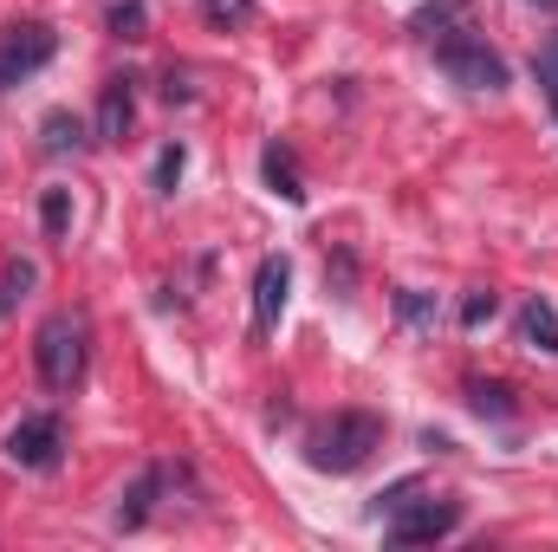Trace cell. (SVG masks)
Here are the masks:
<instances>
[{
  "label": "cell",
  "instance_id": "obj_1",
  "mask_svg": "<svg viewBox=\"0 0 558 552\" xmlns=\"http://www.w3.org/2000/svg\"><path fill=\"white\" fill-rule=\"evenodd\" d=\"M33 364H39L46 391H72L85 377V364H92V319L85 312H52L33 332Z\"/></svg>",
  "mask_w": 558,
  "mask_h": 552
},
{
  "label": "cell",
  "instance_id": "obj_2",
  "mask_svg": "<svg viewBox=\"0 0 558 552\" xmlns=\"http://www.w3.org/2000/svg\"><path fill=\"white\" fill-rule=\"evenodd\" d=\"M377 448H384V422L371 410H344L312 435V468L318 475H357Z\"/></svg>",
  "mask_w": 558,
  "mask_h": 552
},
{
  "label": "cell",
  "instance_id": "obj_3",
  "mask_svg": "<svg viewBox=\"0 0 558 552\" xmlns=\"http://www.w3.org/2000/svg\"><path fill=\"white\" fill-rule=\"evenodd\" d=\"M428 52H435V65H441L461 92H507V59L487 46V33H481V26L448 33V39H435Z\"/></svg>",
  "mask_w": 558,
  "mask_h": 552
},
{
  "label": "cell",
  "instance_id": "obj_4",
  "mask_svg": "<svg viewBox=\"0 0 558 552\" xmlns=\"http://www.w3.org/2000/svg\"><path fill=\"white\" fill-rule=\"evenodd\" d=\"M416 494H403V501L384 514V540H390V547H435V540H448V533L461 527V501H448V494L416 501Z\"/></svg>",
  "mask_w": 558,
  "mask_h": 552
},
{
  "label": "cell",
  "instance_id": "obj_5",
  "mask_svg": "<svg viewBox=\"0 0 558 552\" xmlns=\"http://www.w3.org/2000/svg\"><path fill=\"white\" fill-rule=\"evenodd\" d=\"M7 461L26 468V475H52V468L65 461V422H59L52 410L20 416V422L7 429Z\"/></svg>",
  "mask_w": 558,
  "mask_h": 552
},
{
  "label": "cell",
  "instance_id": "obj_6",
  "mask_svg": "<svg viewBox=\"0 0 558 552\" xmlns=\"http://www.w3.org/2000/svg\"><path fill=\"white\" fill-rule=\"evenodd\" d=\"M59 52V33L46 20H20V26H0V92H13L20 79L46 72Z\"/></svg>",
  "mask_w": 558,
  "mask_h": 552
},
{
  "label": "cell",
  "instance_id": "obj_7",
  "mask_svg": "<svg viewBox=\"0 0 558 552\" xmlns=\"http://www.w3.org/2000/svg\"><path fill=\"white\" fill-rule=\"evenodd\" d=\"M292 299V261L286 254H267L254 267V338H274L279 332V312Z\"/></svg>",
  "mask_w": 558,
  "mask_h": 552
},
{
  "label": "cell",
  "instance_id": "obj_8",
  "mask_svg": "<svg viewBox=\"0 0 558 552\" xmlns=\"http://www.w3.org/2000/svg\"><path fill=\"white\" fill-rule=\"evenodd\" d=\"M131 124H137V79L118 72V79H105V92H98V143H124Z\"/></svg>",
  "mask_w": 558,
  "mask_h": 552
},
{
  "label": "cell",
  "instance_id": "obj_9",
  "mask_svg": "<svg viewBox=\"0 0 558 552\" xmlns=\"http://www.w3.org/2000/svg\"><path fill=\"white\" fill-rule=\"evenodd\" d=\"M474 26V7L468 0H428L410 13V33H416L422 46H435V39H448V33H468Z\"/></svg>",
  "mask_w": 558,
  "mask_h": 552
},
{
  "label": "cell",
  "instance_id": "obj_10",
  "mask_svg": "<svg viewBox=\"0 0 558 552\" xmlns=\"http://www.w3.org/2000/svg\"><path fill=\"white\" fill-rule=\"evenodd\" d=\"M162 481H169L162 468H143L137 481L124 488V501H118V514H111V520H118V533H137L143 520L156 514V494H162Z\"/></svg>",
  "mask_w": 558,
  "mask_h": 552
},
{
  "label": "cell",
  "instance_id": "obj_11",
  "mask_svg": "<svg viewBox=\"0 0 558 552\" xmlns=\"http://www.w3.org/2000/svg\"><path fill=\"white\" fill-rule=\"evenodd\" d=\"M260 176H267V189H274L279 202H305V176H299L292 143H267L260 149Z\"/></svg>",
  "mask_w": 558,
  "mask_h": 552
},
{
  "label": "cell",
  "instance_id": "obj_12",
  "mask_svg": "<svg viewBox=\"0 0 558 552\" xmlns=\"http://www.w3.org/2000/svg\"><path fill=\"white\" fill-rule=\"evenodd\" d=\"M520 338H526L533 351L558 358V305L553 299H526V305H520Z\"/></svg>",
  "mask_w": 558,
  "mask_h": 552
},
{
  "label": "cell",
  "instance_id": "obj_13",
  "mask_svg": "<svg viewBox=\"0 0 558 552\" xmlns=\"http://www.w3.org/2000/svg\"><path fill=\"white\" fill-rule=\"evenodd\" d=\"M39 131H46V137H39V149H46V156H72V149H85V124H78L72 111H52Z\"/></svg>",
  "mask_w": 558,
  "mask_h": 552
},
{
  "label": "cell",
  "instance_id": "obj_14",
  "mask_svg": "<svg viewBox=\"0 0 558 552\" xmlns=\"http://www.w3.org/2000/svg\"><path fill=\"white\" fill-rule=\"evenodd\" d=\"M468 410H474V416H494V422H507L520 404H513V391H507V384H481V377H474V384H468Z\"/></svg>",
  "mask_w": 558,
  "mask_h": 552
},
{
  "label": "cell",
  "instance_id": "obj_15",
  "mask_svg": "<svg viewBox=\"0 0 558 552\" xmlns=\"http://www.w3.org/2000/svg\"><path fill=\"white\" fill-rule=\"evenodd\" d=\"M202 7V20L215 26V33H234V26H247L254 13H260V0H195Z\"/></svg>",
  "mask_w": 558,
  "mask_h": 552
},
{
  "label": "cell",
  "instance_id": "obj_16",
  "mask_svg": "<svg viewBox=\"0 0 558 552\" xmlns=\"http://www.w3.org/2000/svg\"><path fill=\"white\" fill-rule=\"evenodd\" d=\"M39 221H46V241H65L72 235V189H46L39 195Z\"/></svg>",
  "mask_w": 558,
  "mask_h": 552
},
{
  "label": "cell",
  "instance_id": "obj_17",
  "mask_svg": "<svg viewBox=\"0 0 558 552\" xmlns=\"http://www.w3.org/2000/svg\"><path fill=\"white\" fill-rule=\"evenodd\" d=\"M33 286H39V267H33V261H7V274H0V319H7Z\"/></svg>",
  "mask_w": 558,
  "mask_h": 552
},
{
  "label": "cell",
  "instance_id": "obj_18",
  "mask_svg": "<svg viewBox=\"0 0 558 552\" xmlns=\"http://www.w3.org/2000/svg\"><path fill=\"white\" fill-rule=\"evenodd\" d=\"M143 26H149V7H143V0H118V7H111V33H118V39H143Z\"/></svg>",
  "mask_w": 558,
  "mask_h": 552
},
{
  "label": "cell",
  "instance_id": "obj_19",
  "mask_svg": "<svg viewBox=\"0 0 558 552\" xmlns=\"http://www.w3.org/2000/svg\"><path fill=\"white\" fill-rule=\"evenodd\" d=\"M397 312H403L410 325H435V319H441V305H435L428 292H416V286H403V292H397Z\"/></svg>",
  "mask_w": 558,
  "mask_h": 552
},
{
  "label": "cell",
  "instance_id": "obj_20",
  "mask_svg": "<svg viewBox=\"0 0 558 552\" xmlns=\"http://www.w3.org/2000/svg\"><path fill=\"white\" fill-rule=\"evenodd\" d=\"M182 169H189V149H182V143H169V149H162V156H156V189H162V195H169V189H175V182H182Z\"/></svg>",
  "mask_w": 558,
  "mask_h": 552
},
{
  "label": "cell",
  "instance_id": "obj_21",
  "mask_svg": "<svg viewBox=\"0 0 558 552\" xmlns=\"http://www.w3.org/2000/svg\"><path fill=\"white\" fill-rule=\"evenodd\" d=\"M494 312H500V292H468V299H461V325H468V332L487 325Z\"/></svg>",
  "mask_w": 558,
  "mask_h": 552
},
{
  "label": "cell",
  "instance_id": "obj_22",
  "mask_svg": "<svg viewBox=\"0 0 558 552\" xmlns=\"http://www.w3.org/2000/svg\"><path fill=\"white\" fill-rule=\"evenodd\" d=\"M162 98H169V105H175V98H182V105H189V98H195V92H189V79H182V72H169V79H162Z\"/></svg>",
  "mask_w": 558,
  "mask_h": 552
},
{
  "label": "cell",
  "instance_id": "obj_23",
  "mask_svg": "<svg viewBox=\"0 0 558 552\" xmlns=\"http://www.w3.org/2000/svg\"><path fill=\"white\" fill-rule=\"evenodd\" d=\"M539 79H553V85H558V39L539 52Z\"/></svg>",
  "mask_w": 558,
  "mask_h": 552
}]
</instances>
